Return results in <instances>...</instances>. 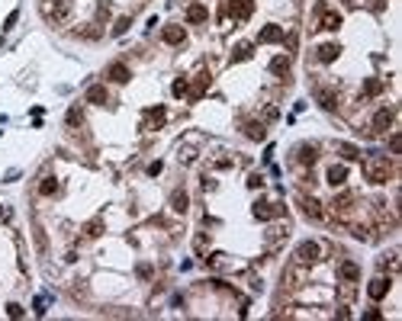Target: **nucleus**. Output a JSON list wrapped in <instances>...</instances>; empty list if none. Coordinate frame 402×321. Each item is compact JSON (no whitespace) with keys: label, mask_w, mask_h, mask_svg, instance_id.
<instances>
[{"label":"nucleus","mask_w":402,"mask_h":321,"mask_svg":"<svg viewBox=\"0 0 402 321\" xmlns=\"http://www.w3.org/2000/svg\"><path fill=\"white\" fill-rule=\"evenodd\" d=\"M364 173H367L370 183L383 186V183H389V180H392V161L383 158V154H373V158L364 164Z\"/></svg>","instance_id":"1"},{"label":"nucleus","mask_w":402,"mask_h":321,"mask_svg":"<svg viewBox=\"0 0 402 321\" xmlns=\"http://www.w3.org/2000/svg\"><path fill=\"white\" fill-rule=\"evenodd\" d=\"M68 10H71L68 0H45V4H42V13H45V20H52V23H61L68 16Z\"/></svg>","instance_id":"2"},{"label":"nucleus","mask_w":402,"mask_h":321,"mask_svg":"<svg viewBox=\"0 0 402 321\" xmlns=\"http://www.w3.org/2000/svg\"><path fill=\"white\" fill-rule=\"evenodd\" d=\"M296 257H299L303 264H316V260L322 257V244L319 241H303V244L296 247Z\"/></svg>","instance_id":"3"},{"label":"nucleus","mask_w":402,"mask_h":321,"mask_svg":"<svg viewBox=\"0 0 402 321\" xmlns=\"http://www.w3.org/2000/svg\"><path fill=\"white\" fill-rule=\"evenodd\" d=\"M277 212H280V209H277L274 203H267V199H258V203H255V209H251V215H255L258 222H270Z\"/></svg>","instance_id":"4"},{"label":"nucleus","mask_w":402,"mask_h":321,"mask_svg":"<svg viewBox=\"0 0 402 321\" xmlns=\"http://www.w3.org/2000/svg\"><path fill=\"white\" fill-rule=\"evenodd\" d=\"M392 116H396V112H392V106H383V109H377V116H373V132H386V129L392 125Z\"/></svg>","instance_id":"5"},{"label":"nucleus","mask_w":402,"mask_h":321,"mask_svg":"<svg viewBox=\"0 0 402 321\" xmlns=\"http://www.w3.org/2000/svg\"><path fill=\"white\" fill-rule=\"evenodd\" d=\"M229 10H232L235 20H248V16L255 13V0H232Z\"/></svg>","instance_id":"6"},{"label":"nucleus","mask_w":402,"mask_h":321,"mask_svg":"<svg viewBox=\"0 0 402 321\" xmlns=\"http://www.w3.org/2000/svg\"><path fill=\"white\" fill-rule=\"evenodd\" d=\"M164 119H168V109H164V106H152V109H145V125H148V129H161V125H164Z\"/></svg>","instance_id":"7"},{"label":"nucleus","mask_w":402,"mask_h":321,"mask_svg":"<svg viewBox=\"0 0 402 321\" xmlns=\"http://www.w3.org/2000/svg\"><path fill=\"white\" fill-rule=\"evenodd\" d=\"M367 292H370V299H383L389 292V276H373L370 286H367Z\"/></svg>","instance_id":"8"},{"label":"nucleus","mask_w":402,"mask_h":321,"mask_svg":"<svg viewBox=\"0 0 402 321\" xmlns=\"http://www.w3.org/2000/svg\"><path fill=\"white\" fill-rule=\"evenodd\" d=\"M338 276H341V283H354L357 276H361V267H357L354 260H341V267H338Z\"/></svg>","instance_id":"9"},{"label":"nucleus","mask_w":402,"mask_h":321,"mask_svg":"<svg viewBox=\"0 0 402 321\" xmlns=\"http://www.w3.org/2000/svg\"><path fill=\"white\" fill-rule=\"evenodd\" d=\"M209 87V74L206 71H199L196 77H193V87H187V93H190V100H199L203 97V90Z\"/></svg>","instance_id":"10"},{"label":"nucleus","mask_w":402,"mask_h":321,"mask_svg":"<svg viewBox=\"0 0 402 321\" xmlns=\"http://www.w3.org/2000/svg\"><path fill=\"white\" fill-rule=\"evenodd\" d=\"M183 39H187L183 26H168V29H164V42H168V45H180Z\"/></svg>","instance_id":"11"},{"label":"nucleus","mask_w":402,"mask_h":321,"mask_svg":"<svg viewBox=\"0 0 402 321\" xmlns=\"http://www.w3.org/2000/svg\"><path fill=\"white\" fill-rule=\"evenodd\" d=\"M296 158H299L303 164H316L319 148H316V145H299V148H296Z\"/></svg>","instance_id":"12"},{"label":"nucleus","mask_w":402,"mask_h":321,"mask_svg":"<svg viewBox=\"0 0 402 321\" xmlns=\"http://www.w3.org/2000/svg\"><path fill=\"white\" fill-rule=\"evenodd\" d=\"M344 180H347V167H344V164H335V167H328V183H331V186H341Z\"/></svg>","instance_id":"13"},{"label":"nucleus","mask_w":402,"mask_h":321,"mask_svg":"<svg viewBox=\"0 0 402 321\" xmlns=\"http://www.w3.org/2000/svg\"><path fill=\"white\" fill-rule=\"evenodd\" d=\"M206 16H209V10H206L203 4H190L187 7V20L190 23H206Z\"/></svg>","instance_id":"14"},{"label":"nucleus","mask_w":402,"mask_h":321,"mask_svg":"<svg viewBox=\"0 0 402 321\" xmlns=\"http://www.w3.org/2000/svg\"><path fill=\"white\" fill-rule=\"evenodd\" d=\"M303 212L309 215V219H316V222H319V219H322V206H319V199L306 196V199H303Z\"/></svg>","instance_id":"15"},{"label":"nucleus","mask_w":402,"mask_h":321,"mask_svg":"<svg viewBox=\"0 0 402 321\" xmlns=\"http://www.w3.org/2000/svg\"><path fill=\"white\" fill-rule=\"evenodd\" d=\"M129 77H132V74H129V68L126 65H110V81H116V84H126L129 81Z\"/></svg>","instance_id":"16"},{"label":"nucleus","mask_w":402,"mask_h":321,"mask_svg":"<svg viewBox=\"0 0 402 321\" xmlns=\"http://www.w3.org/2000/svg\"><path fill=\"white\" fill-rule=\"evenodd\" d=\"M258 39H261V42H280V39H283V29H280V26H264Z\"/></svg>","instance_id":"17"},{"label":"nucleus","mask_w":402,"mask_h":321,"mask_svg":"<svg viewBox=\"0 0 402 321\" xmlns=\"http://www.w3.org/2000/svg\"><path fill=\"white\" fill-rule=\"evenodd\" d=\"M171 206H174V212H187V206H190V199L183 189H174V196H171Z\"/></svg>","instance_id":"18"},{"label":"nucleus","mask_w":402,"mask_h":321,"mask_svg":"<svg viewBox=\"0 0 402 321\" xmlns=\"http://www.w3.org/2000/svg\"><path fill=\"white\" fill-rule=\"evenodd\" d=\"M251 51H255V45L251 42H238L232 51V61H244V58H251Z\"/></svg>","instance_id":"19"},{"label":"nucleus","mask_w":402,"mask_h":321,"mask_svg":"<svg viewBox=\"0 0 402 321\" xmlns=\"http://www.w3.org/2000/svg\"><path fill=\"white\" fill-rule=\"evenodd\" d=\"M270 71H274V74H286V71H290V55H277L274 58V61H270Z\"/></svg>","instance_id":"20"},{"label":"nucleus","mask_w":402,"mask_h":321,"mask_svg":"<svg viewBox=\"0 0 402 321\" xmlns=\"http://www.w3.org/2000/svg\"><path fill=\"white\" fill-rule=\"evenodd\" d=\"M87 100L90 103H107V87H100V84L87 87Z\"/></svg>","instance_id":"21"},{"label":"nucleus","mask_w":402,"mask_h":321,"mask_svg":"<svg viewBox=\"0 0 402 321\" xmlns=\"http://www.w3.org/2000/svg\"><path fill=\"white\" fill-rule=\"evenodd\" d=\"M338 51H341V48H338V45H319V61H335V58H338Z\"/></svg>","instance_id":"22"},{"label":"nucleus","mask_w":402,"mask_h":321,"mask_svg":"<svg viewBox=\"0 0 402 321\" xmlns=\"http://www.w3.org/2000/svg\"><path fill=\"white\" fill-rule=\"evenodd\" d=\"M244 135H248V138H255V142H264V125H261V122H248V125H244Z\"/></svg>","instance_id":"23"},{"label":"nucleus","mask_w":402,"mask_h":321,"mask_svg":"<svg viewBox=\"0 0 402 321\" xmlns=\"http://www.w3.org/2000/svg\"><path fill=\"white\" fill-rule=\"evenodd\" d=\"M322 29H341V16L338 13H322Z\"/></svg>","instance_id":"24"},{"label":"nucleus","mask_w":402,"mask_h":321,"mask_svg":"<svg viewBox=\"0 0 402 321\" xmlns=\"http://www.w3.org/2000/svg\"><path fill=\"white\" fill-rule=\"evenodd\" d=\"M319 106L331 112V109L338 106V103H335V93H331V90H319Z\"/></svg>","instance_id":"25"},{"label":"nucleus","mask_w":402,"mask_h":321,"mask_svg":"<svg viewBox=\"0 0 402 321\" xmlns=\"http://www.w3.org/2000/svg\"><path fill=\"white\" fill-rule=\"evenodd\" d=\"M39 193H42V196H52V193H58V180H55V177H45V180L39 183Z\"/></svg>","instance_id":"26"},{"label":"nucleus","mask_w":402,"mask_h":321,"mask_svg":"<svg viewBox=\"0 0 402 321\" xmlns=\"http://www.w3.org/2000/svg\"><path fill=\"white\" fill-rule=\"evenodd\" d=\"M65 122H68V125H71V129H77V125H81V122H84V112H81V109H77V106H74V109H68V116H65Z\"/></svg>","instance_id":"27"},{"label":"nucleus","mask_w":402,"mask_h":321,"mask_svg":"<svg viewBox=\"0 0 402 321\" xmlns=\"http://www.w3.org/2000/svg\"><path fill=\"white\" fill-rule=\"evenodd\" d=\"M331 206H335V212H338V215H341V219H344V215H347V206H351V196H347V193H344V196H338V199H335V203H331Z\"/></svg>","instance_id":"28"},{"label":"nucleus","mask_w":402,"mask_h":321,"mask_svg":"<svg viewBox=\"0 0 402 321\" xmlns=\"http://www.w3.org/2000/svg\"><path fill=\"white\" fill-rule=\"evenodd\" d=\"M364 93H367V97L380 93V81H377V77H367V81H364Z\"/></svg>","instance_id":"29"},{"label":"nucleus","mask_w":402,"mask_h":321,"mask_svg":"<svg viewBox=\"0 0 402 321\" xmlns=\"http://www.w3.org/2000/svg\"><path fill=\"white\" fill-rule=\"evenodd\" d=\"M383 267H386V270H399V254L396 250H389V254L383 257Z\"/></svg>","instance_id":"30"},{"label":"nucleus","mask_w":402,"mask_h":321,"mask_svg":"<svg viewBox=\"0 0 402 321\" xmlns=\"http://www.w3.org/2000/svg\"><path fill=\"white\" fill-rule=\"evenodd\" d=\"M171 93H174V97H187V81H183V77H177V81H174V87H171Z\"/></svg>","instance_id":"31"},{"label":"nucleus","mask_w":402,"mask_h":321,"mask_svg":"<svg viewBox=\"0 0 402 321\" xmlns=\"http://www.w3.org/2000/svg\"><path fill=\"white\" fill-rule=\"evenodd\" d=\"M129 26H132V20H129V16H122V20H116V26H113V36H122V32L129 29Z\"/></svg>","instance_id":"32"},{"label":"nucleus","mask_w":402,"mask_h":321,"mask_svg":"<svg viewBox=\"0 0 402 321\" xmlns=\"http://www.w3.org/2000/svg\"><path fill=\"white\" fill-rule=\"evenodd\" d=\"M338 151H341V158H344V161H357V148H354V145H341Z\"/></svg>","instance_id":"33"},{"label":"nucleus","mask_w":402,"mask_h":321,"mask_svg":"<svg viewBox=\"0 0 402 321\" xmlns=\"http://www.w3.org/2000/svg\"><path fill=\"white\" fill-rule=\"evenodd\" d=\"M87 235H90V238L103 235V222H100V219H97V222H90V225H87Z\"/></svg>","instance_id":"34"},{"label":"nucleus","mask_w":402,"mask_h":321,"mask_svg":"<svg viewBox=\"0 0 402 321\" xmlns=\"http://www.w3.org/2000/svg\"><path fill=\"white\" fill-rule=\"evenodd\" d=\"M389 151H392V154H399V151H402V135H399V132L389 138Z\"/></svg>","instance_id":"35"},{"label":"nucleus","mask_w":402,"mask_h":321,"mask_svg":"<svg viewBox=\"0 0 402 321\" xmlns=\"http://www.w3.org/2000/svg\"><path fill=\"white\" fill-rule=\"evenodd\" d=\"M45 296H36V302H32V308H36V315H45Z\"/></svg>","instance_id":"36"},{"label":"nucleus","mask_w":402,"mask_h":321,"mask_svg":"<svg viewBox=\"0 0 402 321\" xmlns=\"http://www.w3.org/2000/svg\"><path fill=\"white\" fill-rule=\"evenodd\" d=\"M7 315H10V318H23V308L20 305H7Z\"/></svg>","instance_id":"37"},{"label":"nucleus","mask_w":402,"mask_h":321,"mask_svg":"<svg viewBox=\"0 0 402 321\" xmlns=\"http://www.w3.org/2000/svg\"><path fill=\"white\" fill-rule=\"evenodd\" d=\"M148 173H152V177H158V173H161V161H155L152 167H148Z\"/></svg>","instance_id":"38"},{"label":"nucleus","mask_w":402,"mask_h":321,"mask_svg":"<svg viewBox=\"0 0 402 321\" xmlns=\"http://www.w3.org/2000/svg\"><path fill=\"white\" fill-rule=\"evenodd\" d=\"M138 276H152V267H148V264H138Z\"/></svg>","instance_id":"39"},{"label":"nucleus","mask_w":402,"mask_h":321,"mask_svg":"<svg viewBox=\"0 0 402 321\" xmlns=\"http://www.w3.org/2000/svg\"><path fill=\"white\" fill-rule=\"evenodd\" d=\"M377 4H383V0H377Z\"/></svg>","instance_id":"40"}]
</instances>
